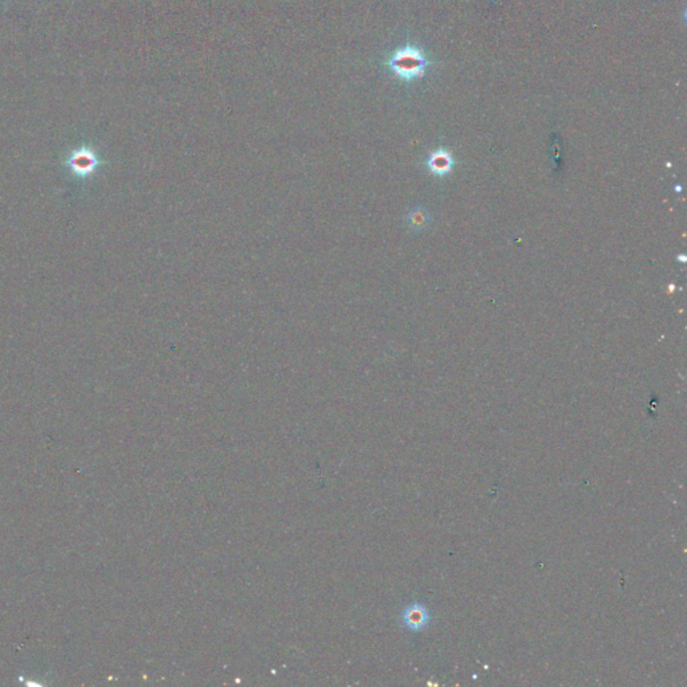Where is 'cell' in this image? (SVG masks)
<instances>
[{"mask_svg": "<svg viewBox=\"0 0 687 687\" xmlns=\"http://www.w3.org/2000/svg\"><path fill=\"white\" fill-rule=\"evenodd\" d=\"M387 66L393 75L404 82H412L426 75L430 60L422 48L407 45L392 53Z\"/></svg>", "mask_w": 687, "mask_h": 687, "instance_id": "1", "label": "cell"}, {"mask_svg": "<svg viewBox=\"0 0 687 687\" xmlns=\"http://www.w3.org/2000/svg\"><path fill=\"white\" fill-rule=\"evenodd\" d=\"M69 166L74 172L80 175H87L93 172L95 166H98V159L93 151L87 148H81L71 154Z\"/></svg>", "mask_w": 687, "mask_h": 687, "instance_id": "2", "label": "cell"}, {"mask_svg": "<svg viewBox=\"0 0 687 687\" xmlns=\"http://www.w3.org/2000/svg\"><path fill=\"white\" fill-rule=\"evenodd\" d=\"M428 620L430 614L425 605L415 603L407 607L403 612L404 626L411 631H420L428 624Z\"/></svg>", "mask_w": 687, "mask_h": 687, "instance_id": "3", "label": "cell"}, {"mask_svg": "<svg viewBox=\"0 0 687 687\" xmlns=\"http://www.w3.org/2000/svg\"><path fill=\"white\" fill-rule=\"evenodd\" d=\"M428 166L437 175H446L452 166V157L449 152L439 149L428 159Z\"/></svg>", "mask_w": 687, "mask_h": 687, "instance_id": "4", "label": "cell"}]
</instances>
